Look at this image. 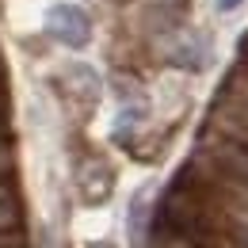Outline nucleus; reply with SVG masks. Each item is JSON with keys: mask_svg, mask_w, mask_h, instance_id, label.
Here are the masks:
<instances>
[{"mask_svg": "<svg viewBox=\"0 0 248 248\" xmlns=\"http://www.w3.org/2000/svg\"><path fill=\"white\" fill-rule=\"evenodd\" d=\"M46 31H50V38H58L69 50H84L92 42V19L77 4H58L46 16Z\"/></svg>", "mask_w": 248, "mask_h": 248, "instance_id": "f257e3e1", "label": "nucleus"}, {"mask_svg": "<svg viewBox=\"0 0 248 248\" xmlns=\"http://www.w3.org/2000/svg\"><path fill=\"white\" fill-rule=\"evenodd\" d=\"M168 62L176 69L199 73L202 65L210 62V34L202 31H168Z\"/></svg>", "mask_w": 248, "mask_h": 248, "instance_id": "f03ea898", "label": "nucleus"}, {"mask_svg": "<svg viewBox=\"0 0 248 248\" xmlns=\"http://www.w3.org/2000/svg\"><path fill=\"white\" fill-rule=\"evenodd\" d=\"M77 191H80V199L88 206H103L111 199V191H115V168L107 160H99V156L80 160L77 164Z\"/></svg>", "mask_w": 248, "mask_h": 248, "instance_id": "7ed1b4c3", "label": "nucleus"}, {"mask_svg": "<svg viewBox=\"0 0 248 248\" xmlns=\"http://www.w3.org/2000/svg\"><path fill=\"white\" fill-rule=\"evenodd\" d=\"M62 80H65L62 92L88 115L95 107V99H99V77H95V69H88V65H69L62 73Z\"/></svg>", "mask_w": 248, "mask_h": 248, "instance_id": "20e7f679", "label": "nucleus"}, {"mask_svg": "<svg viewBox=\"0 0 248 248\" xmlns=\"http://www.w3.org/2000/svg\"><path fill=\"white\" fill-rule=\"evenodd\" d=\"M145 210H149V206H145V195L138 191V195H134V202H130V217H126V229H130V245H134V248L145 241V237H141V221H145Z\"/></svg>", "mask_w": 248, "mask_h": 248, "instance_id": "39448f33", "label": "nucleus"}, {"mask_svg": "<svg viewBox=\"0 0 248 248\" xmlns=\"http://www.w3.org/2000/svg\"><path fill=\"white\" fill-rule=\"evenodd\" d=\"M145 248H199L195 241H187L180 233H164V229H149V245Z\"/></svg>", "mask_w": 248, "mask_h": 248, "instance_id": "423d86ee", "label": "nucleus"}, {"mask_svg": "<svg viewBox=\"0 0 248 248\" xmlns=\"http://www.w3.org/2000/svg\"><path fill=\"white\" fill-rule=\"evenodd\" d=\"M23 225V214H19V202L16 199H0V233H12Z\"/></svg>", "mask_w": 248, "mask_h": 248, "instance_id": "0eeeda50", "label": "nucleus"}, {"mask_svg": "<svg viewBox=\"0 0 248 248\" xmlns=\"http://www.w3.org/2000/svg\"><path fill=\"white\" fill-rule=\"evenodd\" d=\"M241 4H245V0H214V8L221 12V16H229V12H237Z\"/></svg>", "mask_w": 248, "mask_h": 248, "instance_id": "6e6552de", "label": "nucleus"}, {"mask_svg": "<svg viewBox=\"0 0 248 248\" xmlns=\"http://www.w3.org/2000/svg\"><path fill=\"white\" fill-rule=\"evenodd\" d=\"M0 199H16V187H12V180H0Z\"/></svg>", "mask_w": 248, "mask_h": 248, "instance_id": "1a4fd4ad", "label": "nucleus"}, {"mask_svg": "<svg viewBox=\"0 0 248 248\" xmlns=\"http://www.w3.org/2000/svg\"><path fill=\"white\" fill-rule=\"evenodd\" d=\"M4 115H8V92L0 88V119H4Z\"/></svg>", "mask_w": 248, "mask_h": 248, "instance_id": "9d476101", "label": "nucleus"}, {"mask_svg": "<svg viewBox=\"0 0 248 248\" xmlns=\"http://www.w3.org/2000/svg\"><path fill=\"white\" fill-rule=\"evenodd\" d=\"M0 80H4V62H0Z\"/></svg>", "mask_w": 248, "mask_h": 248, "instance_id": "9b49d317", "label": "nucleus"}, {"mask_svg": "<svg viewBox=\"0 0 248 248\" xmlns=\"http://www.w3.org/2000/svg\"><path fill=\"white\" fill-rule=\"evenodd\" d=\"M115 4H126V0H115Z\"/></svg>", "mask_w": 248, "mask_h": 248, "instance_id": "f8f14e48", "label": "nucleus"}]
</instances>
